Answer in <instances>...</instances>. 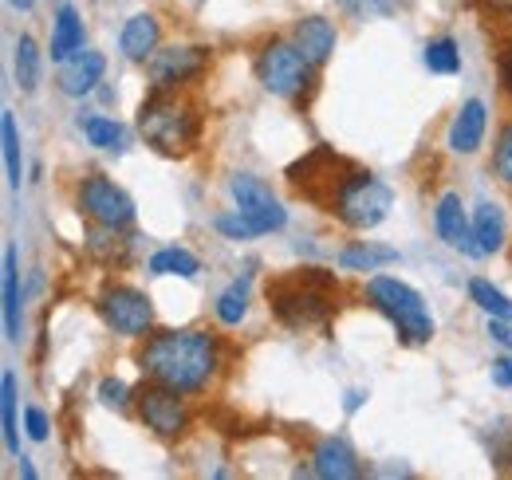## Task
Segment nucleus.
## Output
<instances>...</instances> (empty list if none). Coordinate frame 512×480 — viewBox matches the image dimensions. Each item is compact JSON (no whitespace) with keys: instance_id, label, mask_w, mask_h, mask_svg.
<instances>
[{"instance_id":"nucleus-1","label":"nucleus","mask_w":512,"mask_h":480,"mask_svg":"<svg viewBox=\"0 0 512 480\" xmlns=\"http://www.w3.org/2000/svg\"><path fill=\"white\" fill-rule=\"evenodd\" d=\"M221 366V351H217V339L209 331H150L146 343L138 347V370L150 378V382H162L178 394H201L213 374Z\"/></svg>"},{"instance_id":"nucleus-2","label":"nucleus","mask_w":512,"mask_h":480,"mask_svg":"<svg viewBox=\"0 0 512 480\" xmlns=\"http://www.w3.org/2000/svg\"><path fill=\"white\" fill-rule=\"evenodd\" d=\"M268 307L288 331L327 327L335 311V276L327 268H296L268 284Z\"/></svg>"},{"instance_id":"nucleus-3","label":"nucleus","mask_w":512,"mask_h":480,"mask_svg":"<svg viewBox=\"0 0 512 480\" xmlns=\"http://www.w3.org/2000/svg\"><path fill=\"white\" fill-rule=\"evenodd\" d=\"M138 130L158 154L186 158L201 138V115L178 91H150V99L138 107Z\"/></svg>"},{"instance_id":"nucleus-4","label":"nucleus","mask_w":512,"mask_h":480,"mask_svg":"<svg viewBox=\"0 0 512 480\" xmlns=\"http://www.w3.org/2000/svg\"><path fill=\"white\" fill-rule=\"evenodd\" d=\"M390 205H394L390 185L383 178H375L371 170H359V166H347L343 178L335 181L323 197V209L331 217H339L347 229H359V233L383 225Z\"/></svg>"},{"instance_id":"nucleus-5","label":"nucleus","mask_w":512,"mask_h":480,"mask_svg":"<svg viewBox=\"0 0 512 480\" xmlns=\"http://www.w3.org/2000/svg\"><path fill=\"white\" fill-rule=\"evenodd\" d=\"M367 300L375 303V311H383L390 319V327L398 331V339L406 347H426L434 339V315L426 300L402 284L398 276H371L367 280Z\"/></svg>"},{"instance_id":"nucleus-6","label":"nucleus","mask_w":512,"mask_h":480,"mask_svg":"<svg viewBox=\"0 0 512 480\" xmlns=\"http://www.w3.org/2000/svg\"><path fill=\"white\" fill-rule=\"evenodd\" d=\"M256 79H260V87H264L268 95L288 99V103H304V95H308L312 83H316V63L296 48L292 36H288V40L276 36V40H268V44L260 48V56H256Z\"/></svg>"},{"instance_id":"nucleus-7","label":"nucleus","mask_w":512,"mask_h":480,"mask_svg":"<svg viewBox=\"0 0 512 480\" xmlns=\"http://www.w3.org/2000/svg\"><path fill=\"white\" fill-rule=\"evenodd\" d=\"M95 307H99V319L107 323V331H115L123 339H146L154 331V303L134 284H107Z\"/></svg>"},{"instance_id":"nucleus-8","label":"nucleus","mask_w":512,"mask_h":480,"mask_svg":"<svg viewBox=\"0 0 512 480\" xmlns=\"http://www.w3.org/2000/svg\"><path fill=\"white\" fill-rule=\"evenodd\" d=\"M75 209L87 217V221H95V225H103V229H127L130 221H134V201H130V193L123 185H115L111 178H103V174H87V178H79L75 185Z\"/></svg>"},{"instance_id":"nucleus-9","label":"nucleus","mask_w":512,"mask_h":480,"mask_svg":"<svg viewBox=\"0 0 512 480\" xmlns=\"http://www.w3.org/2000/svg\"><path fill=\"white\" fill-rule=\"evenodd\" d=\"M134 406H138V418L142 425L162 437V441H178L186 429H190V410H186V394L162 386V382H150L134 390Z\"/></svg>"},{"instance_id":"nucleus-10","label":"nucleus","mask_w":512,"mask_h":480,"mask_svg":"<svg viewBox=\"0 0 512 480\" xmlns=\"http://www.w3.org/2000/svg\"><path fill=\"white\" fill-rule=\"evenodd\" d=\"M213 60V52L205 44H174V48H158L150 60H146V71H150V87L154 91H182L186 83L201 79L205 67Z\"/></svg>"},{"instance_id":"nucleus-11","label":"nucleus","mask_w":512,"mask_h":480,"mask_svg":"<svg viewBox=\"0 0 512 480\" xmlns=\"http://www.w3.org/2000/svg\"><path fill=\"white\" fill-rule=\"evenodd\" d=\"M229 197H233V205H237L245 217H253L256 225H260V233H280V229L288 225L284 201L272 193L268 181L256 178V174H233Z\"/></svg>"},{"instance_id":"nucleus-12","label":"nucleus","mask_w":512,"mask_h":480,"mask_svg":"<svg viewBox=\"0 0 512 480\" xmlns=\"http://www.w3.org/2000/svg\"><path fill=\"white\" fill-rule=\"evenodd\" d=\"M434 229H438V237L446 240L453 252L481 256V244L473 237V217L465 213V205H461L457 193H442L438 197V205H434Z\"/></svg>"},{"instance_id":"nucleus-13","label":"nucleus","mask_w":512,"mask_h":480,"mask_svg":"<svg viewBox=\"0 0 512 480\" xmlns=\"http://www.w3.org/2000/svg\"><path fill=\"white\" fill-rule=\"evenodd\" d=\"M485 130H489V111L481 99H469L461 103V111L453 115L446 134V146L453 154H477L481 142H485Z\"/></svg>"},{"instance_id":"nucleus-14","label":"nucleus","mask_w":512,"mask_h":480,"mask_svg":"<svg viewBox=\"0 0 512 480\" xmlns=\"http://www.w3.org/2000/svg\"><path fill=\"white\" fill-rule=\"evenodd\" d=\"M103 71H107V60H103L99 52H75L71 60L60 63L56 83H60L64 95L83 99V95H91V91L103 83Z\"/></svg>"},{"instance_id":"nucleus-15","label":"nucleus","mask_w":512,"mask_h":480,"mask_svg":"<svg viewBox=\"0 0 512 480\" xmlns=\"http://www.w3.org/2000/svg\"><path fill=\"white\" fill-rule=\"evenodd\" d=\"M312 473L323 480H355L363 477V465L343 437H323L312 453Z\"/></svg>"},{"instance_id":"nucleus-16","label":"nucleus","mask_w":512,"mask_h":480,"mask_svg":"<svg viewBox=\"0 0 512 480\" xmlns=\"http://www.w3.org/2000/svg\"><path fill=\"white\" fill-rule=\"evenodd\" d=\"M158 44H162V24H158L154 12H134L119 32V52L134 63L150 60L158 52Z\"/></svg>"},{"instance_id":"nucleus-17","label":"nucleus","mask_w":512,"mask_h":480,"mask_svg":"<svg viewBox=\"0 0 512 480\" xmlns=\"http://www.w3.org/2000/svg\"><path fill=\"white\" fill-rule=\"evenodd\" d=\"M292 40H296V48L316 63V67H323V63L331 60L335 44H339V32H335V24L323 20V16H304V20H296Z\"/></svg>"},{"instance_id":"nucleus-18","label":"nucleus","mask_w":512,"mask_h":480,"mask_svg":"<svg viewBox=\"0 0 512 480\" xmlns=\"http://www.w3.org/2000/svg\"><path fill=\"white\" fill-rule=\"evenodd\" d=\"M52 60L64 63L75 52H83V16L75 4H60L56 8V20H52Z\"/></svg>"},{"instance_id":"nucleus-19","label":"nucleus","mask_w":512,"mask_h":480,"mask_svg":"<svg viewBox=\"0 0 512 480\" xmlns=\"http://www.w3.org/2000/svg\"><path fill=\"white\" fill-rule=\"evenodd\" d=\"M4 339L20 343V252L4 248Z\"/></svg>"},{"instance_id":"nucleus-20","label":"nucleus","mask_w":512,"mask_h":480,"mask_svg":"<svg viewBox=\"0 0 512 480\" xmlns=\"http://www.w3.org/2000/svg\"><path fill=\"white\" fill-rule=\"evenodd\" d=\"M386 264H398V248L386 244H371V240H355L339 252V268L347 272H379Z\"/></svg>"},{"instance_id":"nucleus-21","label":"nucleus","mask_w":512,"mask_h":480,"mask_svg":"<svg viewBox=\"0 0 512 480\" xmlns=\"http://www.w3.org/2000/svg\"><path fill=\"white\" fill-rule=\"evenodd\" d=\"M473 237L481 244V256L505 248V213H501V205L481 201V205L473 209Z\"/></svg>"},{"instance_id":"nucleus-22","label":"nucleus","mask_w":512,"mask_h":480,"mask_svg":"<svg viewBox=\"0 0 512 480\" xmlns=\"http://www.w3.org/2000/svg\"><path fill=\"white\" fill-rule=\"evenodd\" d=\"M79 134H83L95 150H107V154H123V146H127L123 122L107 119V115H79Z\"/></svg>"},{"instance_id":"nucleus-23","label":"nucleus","mask_w":512,"mask_h":480,"mask_svg":"<svg viewBox=\"0 0 512 480\" xmlns=\"http://www.w3.org/2000/svg\"><path fill=\"white\" fill-rule=\"evenodd\" d=\"M249 300H253V276H237L221 296H217V319L225 327H237L245 315H249Z\"/></svg>"},{"instance_id":"nucleus-24","label":"nucleus","mask_w":512,"mask_h":480,"mask_svg":"<svg viewBox=\"0 0 512 480\" xmlns=\"http://www.w3.org/2000/svg\"><path fill=\"white\" fill-rule=\"evenodd\" d=\"M154 276H182V280H193L197 272H201V260L193 256L190 248H178V244H170V248H158L154 256H150V264H146Z\"/></svg>"},{"instance_id":"nucleus-25","label":"nucleus","mask_w":512,"mask_h":480,"mask_svg":"<svg viewBox=\"0 0 512 480\" xmlns=\"http://www.w3.org/2000/svg\"><path fill=\"white\" fill-rule=\"evenodd\" d=\"M0 134H4V170H8V185L20 189L24 181V158H20V126L12 111H0Z\"/></svg>"},{"instance_id":"nucleus-26","label":"nucleus","mask_w":512,"mask_h":480,"mask_svg":"<svg viewBox=\"0 0 512 480\" xmlns=\"http://www.w3.org/2000/svg\"><path fill=\"white\" fill-rule=\"evenodd\" d=\"M0 418H4V449L20 457V429H16V374L4 370L0 378Z\"/></svg>"},{"instance_id":"nucleus-27","label":"nucleus","mask_w":512,"mask_h":480,"mask_svg":"<svg viewBox=\"0 0 512 480\" xmlns=\"http://www.w3.org/2000/svg\"><path fill=\"white\" fill-rule=\"evenodd\" d=\"M422 63L434 71V75H457L461 71V52H457V40L453 36H438L426 44Z\"/></svg>"},{"instance_id":"nucleus-28","label":"nucleus","mask_w":512,"mask_h":480,"mask_svg":"<svg viewBox=\"0 0 512 480\" xmlns=\"http://www.w3.org/2000/svg\"><path fill=\"white\" fill-rule=\"evenodd\" d=\"M16 83H20V91H36V83H40V48H36V40L32 36H20L16 40Z\"/></svg>"},{"instance_id":"nucleus-29","label":"nucleus","mask_w":512,"mask_h":480,"mask_svg":"<svg viewBox=\"0 0 512 480\" xmlns=\"http://www.w3.org/2000/svg\"><path fill=\"white\" fill-rule=\"evenodd\" d=\"M469 300L477 303L485 315H497V319H512V300L501 292V288H493L489 280H469Z\"/></svg>"},{"instance_id":"nucleus-30","label":"nucleus","mask_w":512,"mask_h":480,"mask_svg":"<svg viewBox=\"0 0 512 480\" xmlns=\"http://www.w3.org/2000/svg\"><path fill=\"white\" fill-rule=\"evenodd\" d=\"M213 225H217V233H221V237H229V240H253V237H264V233H260V225H256L253 217H245V213H241L237 205H233L229 213H221V217H217Z\"/></svg>"},{"instance_id":"nucleus-31","label":"nucleus","mask_w":512,"mask_h":480,"mask_svg":"<svg viewBox=\"0 0 512 480\" xmlns=\"http://www.w3.org/2000/svg\"><path fill=\"white\" fill-rule=\"evenodd\" d=\"M343 12L359 16V20H379V16H394L398 8H406V0H339Z\"/></svg>"},{"instance_id":"nucleus-32","label":"nucleus","mask_w":512,"mask_h":480,"mask_svg":"<svg viewBox=\"0 0 512 480\" xmlns=\"http://www.w3.org/2000/svg\"><path fill=\"white\" fill-rule=\"evenodd\" d=\"M493 170H497V178L512 185V126H505L501 134H497V146H493Z\"/></svg>"},{"instance_id":"nucleus-33","label":"nucleus","mask_w":512,"mask_h":480,"mask_svg":"<svg viewBox=\"0 0 512 480\" xmlns=\"http://www.w3.org/2000/svg\"><path fill=\"white\" fill-rule=\"evenodd\" d=\"M99 402L111 406V410H127L130 386L123 382V378H103V382H99Z\"/></svg>"},{"instance_id":"nucleus-34","label":"nucleus","mask_w":512,"mask_h":480,"mask_svg":"<svg viewBox=\"0 0 512 480\" xmlns=\"http://www.w3.org/2000/svg\"><path fill=\"white\" fill-rule=\"evenodd\" d=\"M24 429H28V437H32V441H48L52 421H48V414H44L40 406H28V410H24Z\"/></svg>"},{"instance_id":"nucleus-35","label":"nucleus","mask_w":512,"mask_h":480,"mask_svg":"<svg viewBox=\"0 0 512 480\" xmlns=\"http://www.w3.org/2000/svg\"><path fill=\"white\" fill-rule=\"evenodd\" d=\"M493 382L501 386V390H512V351L505 355V359H493Z\"/></svg>"},{"instance_id":"nucleus-36","label":"nucleus","mask_w":512,"mask_h":480,"mask_svg":"<svg viewBox=\"0 0 512 480\" xmlns=\"http://www.w3.org/2000/svg\"><path fill=\"white\" fill-rule=\"evenodd\" d=\"M512 319H497V315H489V335L505 347V351H512V327H509Z\"/></svg>"},{"instance_id":"nucleus-37","label":"nucleus","mask_w":512,"mask_h":480,"mask_svg":"<svg viewBox=\"0 0 512 480\" xmlns=\"http://www.w3.org/2000/svg\"><path fill=\"white\" fill-rule=\"evenodd\" d=\"M497 71H501V87L512 95V48L501 52V60H497Z\"/></svg>"},{"instance_id":"nucleus-38","label":"nucleus","mask_w":512,"mask_h":480,"mask_svg":"<svg viewBox=\"0 0 512 480\" xmlns=\"http://www.w3.org/2000/svg\"><path fill=\"white\" fill-rule=\"evenodd\" d=\"M16 461H20V477H24V480H36V469H32V461H28L24 453H20Z\"/></svg>"},{"instance_id":"nucleus-39","label":"nucleus","mask_w":512,"mask_h":480,"mask_svg":"<svg viewBox=\"0 0 512 480\" xmlns=\"http://www.w3.org/2000/svg\"><path fill=\"white\" fill-rule=\"evenodd\" d=\"M363 398H367V394H363V390H351V394H347V402H343V406H347V410H359V406H363Z\"/></svg>"},{"instance_id":"nucleus-40","label":"nucleus","mask_w":512,"mask_h":480,"mask_svg":"<svg viewBox=\"0 0 512 480\" xmlns=\"http://www.w3.org/2000/svg\"><path fill=\"white\" fill-rule=\"evenodd\" d=\"M8 4H12V8H20V12H32V4H36V0H8Z\"/></svg>"}]
</instances>
